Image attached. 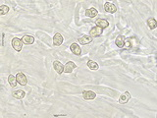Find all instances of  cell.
<instances>
[{"mask_svg": "<svg viewBox=\"0 0 157 118\" xmlns=\"http://www.w3.org/2000/svg\"><path fill=\"white\" fill-rule=\"evenodd\" d=\"M9 7L7 6V5H2L1 7H0V14L1 15H5L7 14L8 12H9Z\"/></svg>", "mask_w": 157, "mask_h": 118, "instance_id": "20", "label": "cell"}, {"mask_svg": "<svg viewBox=\"0 0 157 118\" xmlns=\"http://www.w3.org/2000/svg\"><path fill=\"white\" fill-rule=\"evenodd\" d=\"M12 46H13V48H14L16 51L20 52L21 50H22V47H23L22 39L18 38H14L12 39Z\"/></svg>", "mask_w": 157, "mask_h": 118, "instance_id": "1", "label": "cell"}, {"mask_svg": "<svg viewBox=\"0 0 157 118\" xmlns=\"http://www.w3.org/2000/svg\"><path fill=\"white\" fill-rule=\"evenodd\" d=\"M63 43V36L61 34L56 33L53 36V44L55 46H60Z\"/></svg>", "mask_w": 157, "mask_h": 118, "instance_id": "8", "label": "cell"}, {"mask_svg": "<svg viewBox=\"0 0 157 118\" xmlns=\"http://www.w3.org/2000/svg\"><path fill=\"white\" fill-rule=\"evenodd\" d=\"M83 98L85 101H92L96 98V94L92 91H83Z\"/></svg>", "mask_w": 157, "mask_h": 118, "instance_id": "5", "label": "cell"}, {"mask_svg": "<svg viewBox=\"0 0 157 118\" xmlns=\"http://www.w3.org/2000/svg\"><path fill=\"white\" fill-rule=\"evenodd\" d=\"M130 98H131V94L129 93V91H125L124 94H122L121 96H120V98H119V103L120 104H126L128 101H130Z\"/></svg>", "mask_w": 157, "mask_h": 118, "instance_id": "6", "label": "cell"}, {"mask_svg": "<svg viewBox=\"0 0 157 118\" xmlns=\"http://www.w3.org/2000/svg\"><path fill=\"white\" fill-rule=\"evenodd\" d=\"M88 67L90 68V70H93V71H96L99 69V66L96 62L92 61V60H88Z\"/></svg>", "mask_w": 157, "mask_h": 118, "instance_id": "18", "label": "cell"}, {"mask_svg": "<svg viewBox=\"0 0 157 118\" xmlns=\"http://www.w3.org/2000/svg\"><path fill=\"white\" fill-rule=\"evenodd\" d=\"M147 25L148 27L150 28V30H154V29L156 28V20L154 19V18H149L147 20Z\"/></svg>", "mask_w": 157, "mask_h": 118, "instance_id": "19", "label": "cell"}, {"mask_svg": "<svg viewBox=\"0 0 157 118\" xmlns=\"http://www.w3.org/2000/svg\"><path fill=\"white\" fill-rule=\"evenodd\" d=\"M104 9H105L106 12L111 13V14H113V13L117 11V7L115 6L113 3H111V2H105V4H104Z\"/></svg>", "mask_w": 157, "mask_h": 118, "instance_id": "7", "label": "cell"}, {"mask_svg": "<svg viewBox=\"0 0 157 118\" xmlns=\"http://www.w3.org/2000/svg\"><path fill=\"white\" fill-rule=\"evenodd\" d=\"M102 33H103V29L95 26L90 31V36L91 38H97V36H100L102 35Z\"/></svg>", "mask_w": 157, "mask_h": 118, "instance_id": "2", "label": "cell"}, {"mask_svg": "<svg viewBox=\"0 0 157 118\" xmlns=\"http://www.w3.org/2000/svg\"><path fill=\"white\" fill-rule=\"evenodd\" d=\"M12 96H13V98H16V99H23L24 98H25L26 93L23 90H18V91H13Z\"/></svg>", "mask_w": 157, "mask_h": 118, "instance_id": "14", "label": "cell"}, {"mask_svg": "<svg viewBox=\"0 0 157 118\" xmlns=\"http://www.w3.org/2000/svg\"><path fill=\"white\" fill-rule=\"evenodd\" d=\"M21 39H22L23 43L26 44V45H30V44H33L35 43V38L33 36H28V35L23 36V38Z\"/></svg>", "mask_w": 157, "mask_h": 118, "instance_id": "10", "label": "cell"}, {"mask_svg": "<svg viewBox=\"0 0 157 118\" xmlns=\"http://www.w3.org/2000/svg\"><path fill=\"white\" fill-rule=\"evenodd\" d=\"M8 82H9L10 86L12 87V88H15L16 86H17V78H16V76L10 74L8 76Z\"/></svg>", "mask_w": 157, "mask_h": 118, "instance_id": "17", "label": "cell"}, {"mask_svg": "<svg viewBox=\"0 0 157 118\" xmlns=\"http://www.w3.org/2000/svg\"><path fill=\"white\" fill-rule=\"evenodd\" d=\"M115 43H116V45L119 47V48H123L125 45V36H118L116 38V40H115Z\"/></svg>", "mask_w": 157, "mask_h": 118, "instance_id": "16", "label": "cell"}, {"mask_svg": "<svg viewBox=\"0 0 157 118\" xmlns=\"http://www.w3.org/2000/svg\"><path fill=\"white\" fill-rule=\"evenodd\" d=\"M67 114H54V117H62V116H66Z\"/></svg>", "mask_w": 157, "mask_h": 118, "instance_id": "21", "label": "cell"}, {"mask_svg": "<svg viewBox=\"0 0 157 118\" xmlns=\"http://www.w3.org/2000/svg\"><path fill=\"white\" fill-rule=\"evenodd\" d=\"M92 41V38L90 36H83L82 38H78V43L83 45H85V44H88Z\"/></svg>", "mask_w": 157, "mask_h": 118, "instance_id": "12", "label": "cell"}, {"mask_svg": "<svg viewBox=\"0 0 157 118\" xmlns=\"http://www.w3.org/2000/svg\"><path fill=\"white\" fill-rule=\"evenodd\" d=\"M2 45H4V34H2Z\"/></svg>", "mask_w": 157, "mask_h": 118, "instance_id": "22", "label": "cell"}, {"mask_svg": "<svg viewBox=\"0 0 157 118\" xmlns=\"http://www.w3.org/2000/svg\"><path fill=\"white\" fill-rule=\"evenodd\" d=\"M16 78H17V82L19 83L21 86H26L28 84V79L26 77V75L22 72L17 73Z\"/></svg>", "mask_w": 157, "mask_h": 118, "instance_id": "3", "label": "cell"}, {"mask_svg": "<svg viewBox=\"0 0 157 118\" xmlns=\"http://www.w3.org/2000/svg\"><path fill=\"white\" fill-rule=\"evenodd\" d=\"M76 68H77V65L73 61H69L64 65V73H72Z\"/></svg>", "mask_w": 157, "mask_h": 118, "instance_id": "4", "label": "cell"}, {"mask_svg": "<svg viewBox=\"0 0 157 118\" xmlns=\"http://www.w3.org/2000/svg\"><path fill=\"white\" fill-rule=\"evenodd\" d=\"M70 49H71V51H72V53L73 54H75V55H81V53H82V49H81V47L78 46V43H72L70 45Z\"/></svg>", "mask_w": 157, "mask_h": 118, "instance_id": "11", "label": "cell"}, {"mask_svg": "<svg viewBox=\"0 0 157 118\" xmlns=\"http://www.w3.org/2000/svg\"><path fill=\"white\" fill-rule=\"evenodd\" d=\"M97 14H98L97 10H96L95 8H93V7H91V8H90V9L85 10V16H86V17L94 18V17H96V16H97Z\"/></svg>", "mask_w": 157, "mask_h": 118, "instance_id": "13", "label": "cell"}, {"mask_svg": "<svg viewBox=\"0 0 157 118\" xmlns=\"http://www.w3.org/2000/svg\"><path fill=\"white\" fill-rule=\"evenodd\" d=\"M95 24H96V26L99 28H102L104 30L105 28H108V26H109V23H108V21H106V20H104V19H97L95 21Z\"/></svg>", "mask_w": 157, "mask_h": 118, "instance_id": "15", "label": "cell"}, {"mask_svg": "<svg viewBox=\"0 0 157 118\" xmlns=\"http://www.w3.org/2000/svg\"><path fill=\"white\" fill-rule=\"evenodd\" d=\"M53 68L54 70L57 72V74L61 75L63 72H64V66H63V64L61 62L59 61H54L53 62Z\"/></svg>", "mask_w": 157, "mask_h": 118, "instance_id": "9", "label": "cell"}]
</instances>
